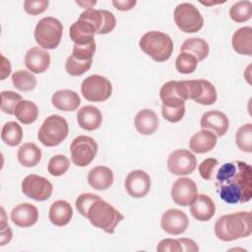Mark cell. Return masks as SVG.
Instances as JSON below:
<instances>
[{
    "label": "cell",
    "instance_id": "cell-7",
    "mask_svg": "<svg viewBox=\"0 0 252 252\" xmlns=\"http://www.w3.org/2000/svg\"><path fill=\"white\" fill-rule=\"evenodd\" d=\"M173 18L177 28L186 33L197 32L204 25L200 11L191 3L178 4L174 9Z\"/></svg>",
    "mask_w": 252,
    "mask_h": 252
},
{
    "label": "cell",
    "instance_id": "cell-15",
    "mask_svg": "<svg viewBox=\"0 0 252 252\" xmlns=\"http://www.w3.org/2000/svg\"><path fill=\"white\" fill-rule=\"evenodd\" d=\"M124 185L127 193L131 197L143 198L151 189V178L146 171L136 169L128 173Z\"/></svg>",
    "mask_w": 252,
    "mask_h": 252
},
{
    "label": "cell",
    "instance_id": "cell-26",
    "mask_svg": "<svg viewBox=\"0 0 252 252\" xmlns=\"http://www.w3.org/2000/svg\"><path fill=\"white\" fill-rule=\"evenodd\" d=\"M49 220L56 226H64L71 220L73 217V209L65 200H57L53 202L49 208Z\"/></svg>",
    "mask_w": 252,
    "mask_h": 252
},
{
    "label": "cell",
    "instance_id": "cell-36",
    "mask_svg": "<svg viewBox=\"0 0 252 252\" xmlns=\"http://www.w3.org/2000/svg\"><path fill=\"white\" fill-rule=\"evenodd\" d=\"M198 60L195 56L187 52H180L175 60L176 70L181 74H191L195 71Z\"/></svg>",
    "mask_w": 252,
    "mask_h": 252
},
{
    "label": "cell",
    "instance_id": "cell-48",
    "mask_svg": "<svg viewBox=\"0 0 252 252\" xmlns=\"http://www.w3.org/2000/svg\"><path fill=\"white\" fill-rule=\"evenodd\" d=\"M179 240L181 242L183 251L195 252V251L199 250V247H198V245L196 244V242L194 240L189 239V238H179Z\"/></svg>",
    "mask_w": 252,
    "mask_h": 252
},
{
    "label": "cell",
    "instance_id": "cell-42",
    "mask_svg": "<svg viewBox=\"0 0 252 252\" xmlns=\"http://www.w3.org/2000/svg\"><path fill=\"white\" fill-rule=\"evenodd\" d=\"M99 198V196L93 194V193H84L81 194L77 199H76V209L78 210V212L87 218V214H88V210L91 207V205Z\"/></svg>",
    "mask_w": 252,
    "mask_h": 252
},
{
    "label": "cell",
    "instance_id": "cell-24",
    "mask_svg": "<svg viewBox=\"0 0 252 252\" xmlns=\"http://www.w3.org/2000/svg\"><path fill=\"white\" fill-rule=\"evenodd\" d=\"M135 127L136 130L145 136L154 134L158 127V117L156 112L152 109L145 108L140 110L135 116Z\"/></svg>",
    "mask_w": 252,
    "mask_h": 252
},
{
    "label": "cell",
    "instance_id": "cell-8",
    "mask_svg": "<svg viewBox=\"0 0 252 252\" xmlns=\"http://www.w3.org/2000/svg\"><path fill=\"white\" fill-rule=\"evenodd\" d=\"M81 92L87 100L101 102L110 97L112 86L107 78L100 75H92L83 81Z\"/></svg>",
    "mask_w": 252,
    "mask_h": 252
},
{
    "label": "cell",
    "instance_id": "cell-43",
    "mask_svg": "<svg viewBox=\"0 0 252 252\" xmlns=\"http://www.w3.org/2000/svg\"><path fill=\"white\" fill-rule=\"evenodd\" d=\"M219 165V161L216 158H207L205 160H203L200 164H199V173L201 175V177L205 180H211L214 177V174L216 173V168Z\"/></svg>",
    "mask_w": 252,
    "mask_h": 252
},
{
    "label": "cell",
    "instance_id": "cell-50",
    "mask_svg": "<svg viewBox=\"0 0 252 252\" xmlns=\"http://www.w3.org/2000/svg\"><path fill=\"white\" fill-rule=\"evenodd\" d=\"M12 239V230L11 227L9 225H7L5 228L1 229V233H0V245L3 246L6 243L10 242Z\"/></svg>",
    "mask_w": 252,
    "mask_h": 252
},
{
    "label": "cell",
    "instance_id": "cell-39",
    "mask_svg": "<svg viewBox=\"0 0 252 252\" xmlns=\"http://www.w3.org/2000/svg\"><path fill=\"white\" fill-rule=\"evenodd\" d=\"M21 100H23L21 94L12 91H3L1 92V110L7 114H14Z\"/></svg>",
    "mask_w": 252,
    "mask_h": 252
},
{
    "label": "cell",
    "instance_id": "cell-37",
    "mask_svg": "<svg viewBox=\"0 0 252 252\" xmlns=\"http://www.w3.org/2000/svg\"><path fill=\"white\" fill-rule=\"evenodd\" d=\"M70 167V160L67 157L63 155H56L53 156L47 165L48 172L52 176H61L67 172Z\"/></svg>",
    "mask_w": 252,
    "mask_h": 252
},
{
    "label": "cell",
    "instance_id": "cell-19",
    "mask_svg": "<svg viewBox=\"0 0 252 252\" xmlns=\"http://www.w3.org/2000/svg\"><path fill=\"white\" fill-rule=\"evenodd\" d=\"M25 65L32 73H43L49 68L50 54L38 46H33L25 55Z\"/></svg>",
    "mask_w": 252,
    "mask_h": 252
},
{
    "label": "cell",
    "instance_id": "cell-46",
    "mask_svg": "<svg viewBox=\"0 0 252 252\" xmlns=\"http://www.w3.org/2000/svg\"><path fill=\"white\" fill-rule=\"evenodd\" d=\"M157 250L158 252H180L183 251L181 242L179 239H172V238H165L158 242L157 246Z\"/></svg>",
    "mask_w": 252,
    "mask_h": 252
},
{
    "label": "cell",
    "instance_id": "cell-10",
    "mask_svg": "<svg viewBox=\"0 0 252 252\" xmlns=\"http://www.w3.org/2000/svg\"><path fill=\"white\" fill-rule=\"evenodd\" d=\"M22 192L29 198L41 202L50 198L53 186L45 177L30 174L22 181Z\"/></svg>",
    "mask_w": 252,
    "mask_h": 252
},
{
    "label": "cell",
    "instance_id": "cell-33",
    "mask_svg": "<svg viewBox=\"0 0 252 252\" xmlns=\"http://www.w3.org/2000/svg\"><path fill=\"white\" fill-rule=\"evenodd\" d=\"M13 86L21 92H31L36 86L35 77L29 71L18 70L12 75Z\"/></svg>",
    "mask_w": 252,
    "mask_h": 252
},
{
    "label": "cell",
    "instance_id": "cell-25",
    "mask_svg": "<svg viewBox=\"0 0 252 252\" xmlns=\"http://www.w3.org/2000/svg\"><path fill=\"white\" fill-rule=\"evenodd\" d=\"M51 102L55 108L61 111H74L79 107L81 99L74 91L59 90L53 94Z\"/></svg>",
    "mask_w": 252,
    "mask_h": 252
},
{
    "label": "cell",
    "instance_id": "cell-30",
    "mask_svg": "<svg viewBox=\"0 0 252 252\" xmlns=\"http://www.w3.org/2000/svg\"><path fill=\"white\" fill-rule=\"evenodd\" d=\"M209 50L210 48L208 42L200 37L187 38L180 47V52H187L192 54L196 57L198 62L207 58Z\"/></svg>",
    "mask_w": 252,
    "mask_h": 252
},
{
    "label": "cell",
    "instance_id": "cell-27",
    "mask_svg": "<svg viewBox=\"0 0 252 252\" xmlns=\"http://www.w3.org/2000/svg\"><path fill=\"white\" fill-rule=\"evenodd\" d=\"M217 144V136L209 130L195 133L189 141L190 150L196 154H205L212 151Z\"/></svg>",
    "mask_w": 252,
    "mask_h": 252
},
{
    "label": "cell",
    "instance_id": "cell-32",
    "mask_svg": "<svg viewBox=\"0 0 252 252\" xmlns=\"http://www.w3.org/2000/svg\"><path fill=\"white\" fill-rule=\"evenodd\" d=\"M1 139L6 145L10 147L18 146L23 139L22 127L15 121H9L5 123L1 131Z\"/></svg>",
    "mask_w": 252,
    "mask_h": 252
},
{
    "label": "cell",
    "instance_id": "cell-23",
    "mask_svg": "<svg viewBox=\"0 0 252 252\" xmlns=\"http://www.w3.org/2000/svg\"><path fill=\"white\" fill-rule=\"evenodd\" d=\"M114 180L112 170L103 165H98L90 170L88 174V182L92 188L95 190H106L108 189Z\"/></svg>",
    "mask_w": 252,
    "mask_h": 252
},
{
    "label": "cell",
    "instance_id": "cell-16",
    "mask_svg": "<svg viewBox=\"0 0 252 252\" xmlns=\"http://www.w3.org/2000/svg\"><path fill=\"white\" fill-rule=\"evenodd\" d=\"M189 225L186 214L178 209L166 210L160 219L161 228L168 234L178 235L183 233Z\"/></svg>",
    "mask_w": 252,
    "mask_h": 252
},
{
    "label": "cell",
    "instance_id": "cell-14",
    "mask_svg": "<svg viewBox=\"0 0 252 252\" xmlns=\"http://www.w3.org/2000/svg\"><path fill=\"white\" fill-rule=\"evenodd\" d=\"M79 17L90 21L94 26L97 34H106L112 32L116 26L115 16L107 10L90 8L85 10Z\"/></svg>",
    "mask_w": 252,
    "mask_h": 252
},
{
    "label": "cell",
    "instance_id": "cell-21",
    "mask_svg": "<svg viewBox=\"0 0 252 252\" xmlns=\"http://www.w3.org/2000/svg\"><path fill=\"white\" fill-rule=\"evenodd\" d=\"M190 213L197 220L208 221L216 213V205L210 196L200 194L191 203Z\"/></svg>",
    "mask_w": 252,
    "mask_h": 252
},
{
    "label": "cell",
    "instance_id": "cell-28",
    "mask_svg": "<svg viewBox=\"0 0 252 252\" xmlns=\"http://www.w3.org/2000/svg\"><path fill=\"white\" fill-rule=\"evenodd\" d=\"M232 47L241 55L252 54V28L243 27L238 29L232 35Z\"/></svg>",
    "mask_w": 252,
    "mask_h": 252
},
{
    "label": "cell",
    "instance_id": "cell-29",
    "mask_svg": "<svg viewBox=\"0 0 252 252\" xmlns=\"http://www.w3.org/2000/svg\"><path fill=\"white\" fill-rule=\"evenodd\" d=\"M19 162L25 167H33L41 159V151L33 143H25L17 153Z\"/></svg>",
    "mask_w": 252,
    "mask_h": 252
},
{
    "label": "cell",
    "instance_id": "cell-38",
    "mask_svg": "<svg viewBox=\"0 0 252 252\" xmlns=\"http://www.w3.org/2000/svg\"><path fill=\"white\" fill-rule=\"evenodd\" d=\"M202 83V93L198 98H196L194 101L202 104V105H212L217 101L218 94H217V90L215 86L207 81L201 79Z\"/></svg>",
    "mask_w": 252,
    "mask_h": 252
},
{
    "label": "cell",
    "instance_id": "cell-5",
    "mask_svg": "<svg viewBox=\"0 0 252 252\" xmlns=\"http://www.w3.org/2000/svg\"><path fill=\"white\" fill-rule=\"evenodd\" d=\"M69 127L66 119L60 115L52 114L45 118L40 126L37 138L46 147H55L61 144L68 136Z\"/></svg>",
    "mask_w": 252,
    "mask_h": 252
},
{
    "label": "cell",
    "instance_id": "cell-9",
    "mask_svg": "<svg viewBox=\"0 0 252 252\" xmlns=\"http://www.w3.org/2000/svg\"><path fill=\"white\" fill-rule=\"evenodd\" d=\"M96 153L97 144L92 137L89 136H78L70 145L71 160L79 167L89 165L94 160Z\"/></svg>",
    "mask_w": 252,
    "mask_h": 252
},
{
    "label": "cell",
    "instance_id": "cell-11",
    "mask_svg": "<svg viewBox=\"0 0 252 252\" xmlns=\"http://www.w3.org/2000/svg\"><path fill=\"white\" fill-rule=\"evenodd\" d=\"M197 167L196 157L188 150L179 149L173 151L167 159V168L174 175H187Z\"/></svg>",
    "mask_w": 252,
    "mask_h": 252
},
{
    "label": "cell",
    "instance_id": "cell-13",
    "mask_svg": "<svg viewBox=\"0 0 252 252\" xmlns=\"http://www.w3.org/2000/svg\"><path fill=\"white\" fill-rule=\"evenodd\" d=\"M170 194L175 204L182 207H187L191 205L198 195L197 185L191 178L180 177L173 183Z\"/></svg>",
    "mask_w": 252,
    "mask_h": 252
},
{
    "label": "cell",
    "instance_id": "cell-20",
    "mask_svg": "<svg viewBox=\"0 0 252 252\" xmlns=\"http://www.w3.org/2000/svg\"><path fill=\"white\" fill-rule=\"evenodd\" d=\"M11 220L19 227H30L38 220L37 208L30 203L17 205L11 212Z\"/></svg>",
    "mask_w": 252,
    "mask_h": 252
},
{
    "label": "cell",
    "instance_id": "cell-49",
    "mask_svg": "<svg viewBox=\"0 0 252 252\" xmlns=\"http://www.w3.org/2000/svg\"><path fill=\"white\" fill-rule=\"evenodd\" d=\"M1 80H5L6 77H8L11 74V64L10 61L4 57V55H1Z\"/></svg>",
    "mask_w": 252,
    "mask_h": 252
},
{
    "label": "cell",
    "instance_id": "cell-40",
    "mask_svg": "<svg viewBox=\"0 0 252 252\" xmlns=\"http://www.w3.org/2000/svg\"><path fill=\"white\" fill-rule=\"evenodd\" d=\"M93 60L89 61H79L75 59L72 55H70L65 64V69L67 73L73 77H78L85 74L92 66Z\"/></svg>",
    "mask_w": 252,
    "mask_h": 252
},
{
    "label": "cell",
    "instance_id": "cell-6",
    "mask_svg": "<svg viewBox=\"0 0 252 252\" xmlns=\"http://www.w3.org/2000/svg\"><path fill=\"white\" fill-rule=\"evenodd\" d=\"M63 26L61 22L53 17H45L39 20L34 29V39L36 43L45 49L56 48L62 38Z\"/></svg>",
    "mask_w": 252,
    "mask_h": 252
},
{
    "label": "cell",
    "instance_id": "cell-17",
    "mask_svg": "<svg viewBox=\"0 0 252 252\" xmlns=\"http://www.w3.org/2000/svg\"><path fill=\"white\" fill-rule=\"evenodd\" d=\"M202 130H209L216 134V136H223L229 127L227 116L219 110H211L205 112L200 121Z\"/></svg>",
    "mask_w": 252,
    "mask_h": 252
},
{
    "label": "cell",
    "instance_id": "cell-18",
    "mask_svg": "<svg viewBox=\"0 0 252 252\" xmlns=\"http://www.w3.org/2000/svg\"><path fill=\"white\" fill-rule=\"evenodd\" d=\"M95 33L94 26L90 21L81 17L69 29V36L74 41V44H87L94 40V36Z\"/></svg>",
    "mask_w": 252,
    "mask_h": 252
},
{
    "label": "cell",
    "instance_id": "cell-44",
    "mask_svg": "<svg viewBox=\"0 0 252 252\" xmlns=\"http://www.w3.org/2000/svg\"><path fill=\"white\" fill-rule=\"evenodd\" d=\"M49 2L47 0H26L24 2V9L26 13L32 16H36L46 11Z\"/></svg>",
    "mask_w": 252,
    "mask_h": 252
},
{
    "label": "cell",
    "instance_id": "cell-31",
    "mask_svg": "<svg viewBox=\"0 0 252 252\" xmlns=\"http://www.w3.org/2000/svg\"><path fill=\"white\" fill-rule=\"evenodd\" d=\"M14 115L21 123L29 125L37 119L38 108L34 102L23 99L17 104Z\"/></svg>",
    "mask_w": 252,
    "mask_h": 252
},
{
    "label": "cell",
    "instance_id": "cell-3",
    "mask_svg": "<svg viewBox=\"0 0 252 252\" xmlns=\"http://www.w3.org/2000/svg\"><path fill=\"white\" fill-rule=\"evenodd\" d=\"M87 218L94 227L100 228L109 234L114 233L116 225L124 220V216L119 211L100 197L91 205Z\"/></svg>",
    "mask_w": 252,
    "mask_h": 252
},
{
    "label": "cell",
    "instance_id": "cell-47",
    "mask_svg": "<svg viewBox=\"0 0 252 252\" xmlns=\"http://www.w3.org/2000/svg\"><path fill=\"white\" fill-rule=\"evenodd\" d=\"M135 0H113L112 4L113 6L119 10V11H129L134 8L136 5Z\"/></svg>",
    "mask_w": 252,
    "mask_h": 252
},
{
    "label": "cell",
    "instance_id": "cell-41",
    "mask_svg": "<svg viewBox=\"0 0 252 252\" xmlns=\"http://www.w3.org/2000/svg\"><path fill=\"white\" fill-rule=\"evenodd\" d=\"M95 52V41L93 40L87 44H74L72 56L79 61L93 60V56Z\"/></svg>",
    "mask_w": 252,
    "mask_h": 252
},
{
    "label": "cell",
    "instance_id": "cell-4",
    "mask_svg": "<svg viewBox=\"0 0 252 252\" xmlns=\"http://www.w3.org/2000/svg\"><path fill=\"white\" fill-rule=\"evenodd\" d=\"M140 48L157 62L168 60L173 51V41L171 37L158 31L146 32L139 41Z\"/></svg>",
    "mask_w": 252,
    "mask_h": 252
},
{
    "label": "cell",
    "instance_id": "cell-22",
    "mask_svg": "<svg viewBox=\"0 0 252 252\" xmlns=\"http://www.w3.org/2000/svg\"><path fill=\"white\" fill-rule=\"evenodd\" d=\"M77 121L79 126L87 131H94L102 123L100 110L94 105H85L77 112Z\"/></svg>",
    "mask_w": 252,
    "mask_h": 252
},
{
    "label": "cell",
    "instance_id": "cell-45",
    "mask_svg": "<svg viewBox=\"0 0 252 252\" xmlns=\"http://www.w3.org/2000/svg\"><path fill=\"white\" fill-rule=\"evenodd\" d=\"M161 114L163 118L171 123H176L180 121L184 114H185V105L179 107H168V106H161Z\"/></svg>",
    "mask_w": 252,
    "mask_h": 252
},
{
    "label": "cell",
    "instance_id": "cell-35",
    "mask_svg": "<svg viewBox=\"0 0 252 252\" xmlns=\"http://www.w3.org/2000/svg\"><path fill=\"white\" fill-rule=\"evenodd\" d=\"M235 143L239 150L245 153L252 152V124L247 123L238 128L235 134Z\"/></svg>",
    "mask_w": 252,
    "mask_h": 252
},
{
    "label": "cell",
    "instance_id": "cell-34",
    "mask_svg": "<svg viewBox=\"0 0 252 252\" xmlns=\"http://www.w3.org/2000/svg\"><path fill=\"white\" fill-rule=\"evenodd\" d=\"M252 3L248 0L239 1L233 4L229 9V16L236 23H244L251 19Z\"/></svg>",
    "mask_w": 252,
    "mask_h": 252
},
{
    "label": "cell",
    "instance_id": "cell-12",
    "mask_svg": "<svg viewBox=\"0 0 252 252\" xmlns=\"http://www.w3.org/2000/svg\"><path fill=\"white\" fill-rule=\"evenodd\" d=\"M159 96L162 105L168 107H179L185 105L188 99L185 81H169L161 87Z\"/></svg>",
    "mask_w": 252,
    "mask_h": 252
},
{
    "label": "cell",
    "instance_id": "cell-1",
    "mask_svg": "<svg viewBox=\"0 0 252 252\" xmlns=\"http://www.w3.org/2000/svg\"><path fill=\"white\" fill-rule=\"evenodd\" d=\"M216 187L227 204L246 203L252 198V168L241 160L221 164L216 172Z\"/></svg>",
    "mask_w": 252,
    "mask_h": 252
},
{
    "label": "cell",
    "instance_id": "cell-2",
    "mask_svg": "<svg viewBox=\"0 0 252 252\" xmlns=\"http://www.w3.org/2000/svg\"><path fill=\"white\" fill-rule=\"evenodd\" d=\"M252 232L250 212H237L221 216L215 224V234L221 241H233L247 237Z\"/></svg>",
    "mask_w": 252,
    "mask_h": 252
}]
</instances>
